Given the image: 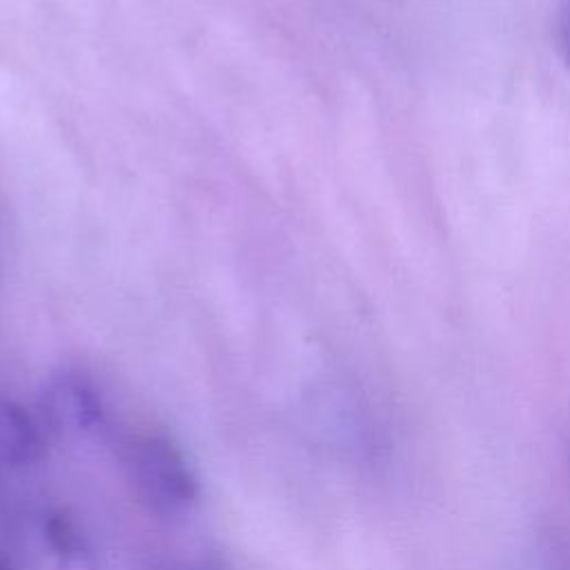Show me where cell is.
Here are the masks:
<instances>
[{
	"instance_id": "6da1fadb",
	"label": "cell",
	"mask_w": 570,
	"mask_h": 570,
	"mask_svg": "<svg viewBox=\"0 0 570 570\" xmlns=\"http://www.w3.org/2000/svg\"><path fill=\"white\" fill-rule=\"evenodd\" d=\"M127 470L138 497L160 514H185L198 503V474L185 450L163 432L140 434L129 443Z\"/></svg>"
},
{
	"instance_id": "7a4b0ae2",
	"label": "cell",
	"mask_w": 570,
	"mask_h": 570,
	"mask_svg": "<svg viewBox=\"0 0 570 570\" xmlns=\"http://www.w3.org/2000/svg\"><path fill=\"white\" fill-rule=\"evenodd\" d=\"M42 416L53 432L87 434L102 425L105 403L91 379L65 370L45 385Z\"/></svg>"
},
{
	"instance_id": "3957f363",
	"label": "cell",
	"mask_w": 570,
	"mask_h": 570,
	"mask_svg": "<svg viewBox=\"0 0 570 570\" xmlns=\"http://www.w3.org/2000/svg\"><path fill=\"white\" fill-rule=\"evenodd\" d=\"M47 452L45 428L13 399H0V468H29Z\"/></svg>"
},
{
	"instance_id": "277c9868",
	"label": "cell",
	"mask_w": 570,
	"mask_h": 570,
	"mask_svg": "<svg viewBox=\"0 0 570 570\" xmlns=\"http://www.w3.org/2000/svg\"><path fill=\"white\" fill-rule=\"evenodd\" d=\"M42 534L51 552L60 559V563L71 568H91L94 566V548L85 530L78 525L73 517L62 510H49L42 519Z\"/></svg>"
},
{
	"instance_id": "5b68a950",
	"label": "cell",
	"mask_w": 570,
	"mask_h": 570,
	"mask_svg": "<svg viewBox=\"0 0 570 570\" xmlns=\"http://www.w3.org/2000/svg\"><path fill=\"white\" fill-rule=\"evenodd\" d=\"M563 31H566V42H568V49H570V4L566 9V22H563Z\"/></svg>"
},
{
	"instance_id": "8992f818",
	"label": "cell",
	"mask_w": 570,
	"mask_h": 570,
	"mask_svg": "<svg viewBox=\"0 0 570 570\" xmlns=\"http://www.w3.org/2000/svg\"><path fill=\"white\" fill-rule=\"evenodd\" d=\"M0 570H11V568L7 566V561H4V559H0Z\"/></svg>"
},
{
	"instance_id": "52a82bcc",
	"label": "cell",
	"mask_w": 570,
	"mask_h": 570,
	"mask_svg": "<svg viewBox=\"0 0 570 570\" xmlns=\"http://www.w3.org/2000/svg\"><path fill=\"white\" fill-rule=\"evenodd\" d=\"M205 570H207V568H205Z\"/></svg>"
}]
</instances>
